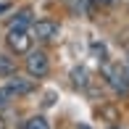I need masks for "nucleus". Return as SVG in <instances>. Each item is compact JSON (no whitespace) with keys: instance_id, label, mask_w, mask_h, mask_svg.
Here are the masks:
<instances>
[{"instance_id":"obj_1","label":"nucleus","mask_w":129,"mask_h":129,"mask_svg":"<svg viewBox=\"0 0 129 129\" xmlns=\"http://www.w3.org/2000/svg\"><path fill=\"white\" fill-rule=\"evenodd\" d=\"M26 71L29 77H45V74L50 71V61H48V53L45 50H32L26 55Z\"/></svg>"},{"instance_id":"obj_2","label":"nucleus","mask_w":129,"mask_h":129,"mask_svg":"<svg viewBox=\"0 0 129 129\" xmlns=\"http://www.w3.org/2000/svg\"><path fill=\"white\" fill-rule=\"evenodd\" d=\"M8 48L13 53H29V48H32V37L26 34V29H8Z\"/></svg>"},{"instance_id":"obj_3","label":"nucleus","mask_w":129,"mask_h":129,"mask_svg":"<svg viewBox=\"0 0 129 129\" xmlns=\"http://www.w3.org/2000/svg\"><path fill=\"white\" fill-rule=\"evenodd\" d=\"M58 32H61V26H58L55 21H50V19H42V21H34V24H32V34L40 40V42H50V40H55Z\"/></svg>"},{"instance_id":"obj_4","label":"nucleus","mask_w":129,"mask_h":129,"mask_svg":"<svg viewBox=\"0 0 129 129\" xmlns=\"http://www.w3.org/2000/svg\"><path fill=\"white\" fill-rule=\"evenodd\" d=\"M5 90L11 92V98H13V95H26V92H32V82H29V79H21V77H13V74H11L8 84H5Z\"/></svg>"},{"instance_id":"obj_5","label":"nucleus","mask_w":129,"mask_h":129,"mask_svg":"<svg viewBox=\"0 0 129 129\" xmlns=\"http://www.w3.org/2000/svg\"><path fill=\"white\" fill-rule=\"evenodd\" d=\"M103 74L108 77V84L113 87L116 92H126V90H129V79H126L121 71H116V69H105Z\"/></svg>"},{"instance_id":"obj_6","label":"nucleus","mask_w":129,"mask_h":129,"mask_svg":"<svg viewBox=\"0 0 129 129\" xmlns=\"http://www.w3.org/2000/svg\"><path fill=\"white\" fill-rule=\"evenodd\" d=\"M26 26H32V11H29V8L19 11V13H16V19L11 21L8 29H26Z\"/></svg>"},{"instance_id":"obj_7","label":"nucleus","mask_w":129,"mask_h":129,"mask_svg":"<svg viewBox=\"0 0 129 129\" xmlns=\"http://www.w3.org/2000/svg\"><path fill=\"white\" fill-rule=\"evenodd\" d=\"M13 71H16V61L5 53H0V77H11Z\"/></svg>"},{"instance_id":"obj_8","label":"nucleus","mask_w":129,"mask_h":129,"mask_svg":"<svg viewBox=\"0 0 129 129\" xmlns=\"http://www.w3.org/2000/svg\"><path fill=\"white\" fill-rule=\"evenodd\" d=\"M21 129H50V124L45 116H32V119H26L21 124Z\"/></svg>"},{"instance_id":"obj_9","label":"nucleus","mask_w":129,"mask_h":129,"mask_svg":"<svg viewBox=\"0 0 129 129\" xmlns=\"http://www.w3.org/2000/svg\"><path fill=\"white\" fill-rule=\"evenodd\" d=\"M71 3V11H77L82 16H90V8H92V0H69Z\"/></svg>"},{"instance_id":"obj_10","label":"nucleus","mask_w":129,"mask_h":129,"mask_svg":"<svg viewBox=\"0 0 129 129\" xmlns=\"http://www.w3.org/2000/svg\"><path fill=\"white\" fill-rule=\"evenodd\" d=\"M87 77H90L87 69H74V71H71V79H74V84H77V87H87V82H90Z\"/></svg>"},{"instance_id":"obj_11","label":"nucleus","mask_w":129,"mask_h":129,"mask_svg":"<svg viewBox=\"0 0 129 129\" xmlns=\"http://www.w3.org/2000/svg\"><path fill=\"white\" fill-rule=\"evenodd\" d=\"M8 100H11V92L3 87V90H0V108H5V105H8Z\"/></svg>"},{"instance_id":"obj_12","label":"nucleus","mask_w":129,"mask_h":129,"mask_svg":"<svg viewBox=\"0 0 129 129\" xmlns=\"http://www.w3.org/2000/svg\"><path fill=\"white\" fill-rule=\"evenodd\" d=\"M92 3H95V5H108L111 0H92Z\"/></svg>"},{"instance_id":"obj_13","label":"nucleus","mask_w":129,"mask_h":129,"mask_svg":"<svg viewBox=\"0 0 129 129\" xmlns=\"http://www.w3.org/2000/svg\"><path fill=\"white\" fill-rule=\"evenodd\" d=\"M5 8H8V5H5V3H0V13H3V11H5Z\"/></svg>"},{"instance_id":"obj_14","label":"nucleus","mask_w":129,"mask_h":129,"mask_svg":"<svg viewBox=\"0 0 129 129\" xmlns=\"http://www.w3.org/2000/svg\"><path fill=\"white\" fill-rule=\"evenodd\" d=\"M79 129H90V126H79Z\"/></svg>"},{"instance_id":"obj_15","label":"nucleus","mask_w":129,"mask_h":129,"mask_svg":"<svg viewBox=\"0 0 129 129\" xmlns=\"http://www.w3.org/2000/svg\"><path fill=\"white\" fill-rule=\"evenodd\" d=\"M113 129H119V126H113Z\"/></svg>"}]
</instances>
